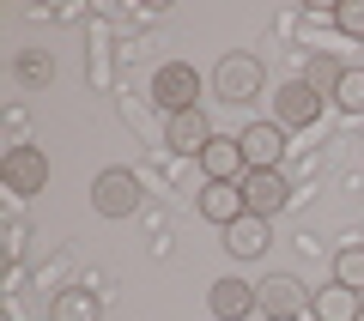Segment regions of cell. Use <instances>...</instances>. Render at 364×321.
<instances>
[{
  "mask_svg": "<svg viewBox=\"0 0 364 321\" xmlns=\"http://www.w3.org/2000/svg\"><path fill=\"white\" fill-rule=\"evenodd\" d=\"M0 176H6L13 194H43V188H49V158H43L37 146H13L6 164H0Z\"/></svg>",
  "mask_w": 364,
  "mask_h": 321,
  "instance_id": "obj_5",
  "label": "cell"
},
{
  "mask_svg": "<svg viewBox=\"0 0 364 321\" xmlns=\"http://www.w3.org/2000/svg\"><path fill=\"white\" fill-rule=\"evenodd\" d=\"M249 206H243V182H207L200 188V219H213L225 231V224H237Z\"/></svg>",
  "mask_w": 364,
  "mask_h": 321,
  "instance_id": "obj_10",
  "label": "cell"
},
{
  "mask_svg": "<svg viewBox=\"0 0 364 321\" xmlns=\"http://www.w3.org/2000/svg\"><path fill=\"white\" fill-rule=\"evenodd\" d=\"M291 321H298V315H291Z\"/></svg>",
  "mask_w": 364,
  "mask_h": 321,
  "instance_id": "obj_21",
  "label": "cell"
},
{
  "mask_svg": "<svg viewBox=\"0 0 364 321\" xmlns=\"http://www.w3.org/2000/svg\"><path fill=\"white\" fill-rule=\"evenodd\" d=\"M322 103H328V97H316L304 79H286V85L273 91V121H279L286 134H291V128H310V121L322 116Z\"/></svg>",
  "mask_w": 364,
  "mask_h": 321,
  "instance_id": "obj_3",
  "label": "cell"
},
{
  "mask_svg": "<svg viewBox=\"0 0 364 321\" xmlns=\"http://www.w3.org/2000/svg\"><path fill=\"white\" fill-rule=\"evenodd\" d=\"M334 31L364 43V0H340V6H334Z\"/></svg>",
  "mask_w": 364,
  "mask_h": 321,
  "instance_id": "obj_18",
  "label": "cell"
},
{
  "mask_svg": "<svg viewBox=\"0 0 364 321\" xmlns=\"http://www.w3.org/2000/svg\"><path fill=\"white\" fill-rule=\"evenodd\" d=\"M200 170H207V182H243L249 164H243V140H213L207 152H200Z\"/></svg>",
  "mask_w": 364,
  "mask_h": 321,
  "instance_id": "obj_12",
  "label": "cell"
},
{
  "mask_svg": "<svg viewBox=\"0 0 364 321\" xmlns=\"http://www.w3.org/2000/svg\"><path fill=\"white\" fill-rule=\"evenodd\" d=\"M55 321H97V291L73 285V291L55 297Z\"/></svg>",
  "mask_w": 364,
  "mask_h": 321,
  "instance_id": "obj_16",
  "label": "cell"
},
{
  "mask_svg": "<svg viewBox=\"0 0 364 321\" xmlns=\"http://www.w3.org/2000/svg\"><path fill=\"white\" fill-rule=\"evenodd\" d=\"M358 321H364V315H358Z\"/></svg>",
  "mask_w": 364,
  "mask_h": 321,
  "instance_id": "obj_22",
  "label": "cell"
},
{
  "mask_svg": "<svg viewBox=\"0 0 364 321\" xmlns=\"http://www.w3.org/2000/svg\"><path fill=\"white\" fill-rule=\"evenodd\" d=\"M152 103L164 109V116H188V109H200V73L188 61H164L152 73Z\"/></svg>",
  "mask_w": 364,
  "mask_h": 321,
  "instance_id": "obj_1",
  "label": "cell"
},
{
  "mask_svg": "<svg viewBox=\"0 0 364 321\" xmlns=\"http://www.w3.org/2000/svg\"><path fill=\"white\" fill-rule=\"evenodd\" d=\"M213 140H219V134H213V121L200 116V109H188V116H170V121H164V146H170V152H182V158H200Z\"/></svg>",
  "mask_w": 364,
  "mask_h": 321,
  "instance_id": "obj_8",
  "label": "cell"
},
{
  "mask_svg": "<svg viewBox=\"0 0 364 321\" xmlns=\"http://www.w3.org/2000/svg\"><path fill=\"white\" fill-rule=\"evenodd\" d=\"M207 309H213V315H219V321H243V315H255V285H243V279H219V285H213V291H207Z\"/></svg>",
  "mask_w": 364,
  "mask_h": 321,
  "instance_id": "obj_11",
  "label": "cell"
},
{
  "mask_svg": "<svg viewBox=\"0 0 364 321\" xmlns=\"http://www.w3.org/2000/svg\"><path fill=\"white\" fill-rule=\"evenodd\" d=\"M255 303H261V315H267V321H291L304 309V285L291 279V273H273V279L255 285Z\"/></svg>",
  "mask_w": 364,
  "mask_h": 321,
  "instance_id": "obj_9",
  "label": "cell"
},
{
  "mask_svg": "<svg viewBox=\"0 0 364 321\" xmlns=\"http://www.w3.org/2000/svg\"><path fill=\"white\" fill-rule=\"evenodd\" d=\"M286 200H291V182L279 176V170H249L243 176V206L255 212V219H273Z\"/></svg>",
  "mask_w": 364,
  "mask_h": 321,
  "instance_id": "obj_6",
  "label": "cell"
},
{
  "mask_svg": "<svg viewBox=\"0 0 364 321\" xmlns=\"http://www.w3.org/2000/svg\"><path fill=\"white\" fill-rule=\"evenodd\" d=\"M340 79H346V67H340V55H310V67H304V85L316 91V97H334Z\"/></svg>",
  "mask_w": 364,
  "mask_h": 321,
  "instance_id": "obj_15",
  "label": "cell"
},
{
  "mask_svg": "<svg viewBox=\"0 0 364 321\" xmlns=\"http://www.w3.org/2000/svg\"><path fill=\"white\" fill-rule=\"evenodd\" d=\"M237 140H243V164L249 170H279V158H286V128H279V121H255V128H243Z\"/></svg>",
  "mask_w": 364,
  "mask_h": 321,
  "instance_id": "obj_7",
  "label": "cell"
},
{
  "mask_svg": "<svg viewBox=\"0 0 364 321\" xmlns=\"http://www.w3.org/2000/svg\"><path fill=\"white\" fill-rule=\"evenodd\" d=\"M18 73H25L31 85H43V79H49V61H43V55H25V61H18Z\"/></svg>",
  "mask_w": 364,
  "mask_h": 321,
  "instance_id": "obj_20",
  "label": "cell"
},
{
  "mask_svg": "<svg viewBox=\"0 0 364 321\" xmlns=\"http://www.w3.org/2000/svg\"><path fill=\"white\" fill-rule=\"evenodd\" d=\"M334 285L364 291V243H352V249H340V255H334Z\"/></svg>",
  "mask_w": 364,
  "mask_h": 321,
  "instance_id": "obj_17",
  "label": "cell"
},
{
  "mask_svg": "<svg viewBox=\"0 0 364 321\" xmlns=\"http://www.w3.org/2000/svg\"><path fill=\"white\" fill-rule=\"evenodd\" d=\"M334 103H340V109H364V67H346V79H340Z\"/></svg>",
  "mask_w": 364,
  "mask_h": 321,
  "instance_id": "obj_19",
  "label": "cell"
},
{
  "mask_svg": "<svg viewBox=\"0 0 364 321\" xmlns=\"http://www.w3.org/2000/svg\"><path fill=\"white\" fill-rule=\"evenodd\" d=\"M91 206H97L104 219H128L134 206H140V176H134V170H97Z\"/></svg>",
  "mask_w": 364,
  "mask_h": 321,
  "instance_id": "obj_2",
  "label": "cell"
},
{
  "mask_svg": "<svg viewBox=\"0 0 364 321\" xmlns=\"http://www.w3.org/2000/svg\"><path fill=\"white\" fill-rule=\"evenodd\" d=\"M316 315H322V321H358L364 315V291L328 285V291H316Z\"/></svg>",
  "mask_w": 364,
  "mask_h": 321,
  "instance_id": "obj_14",
  "label": "cell"
},
{
  "mask_svg": "<svg viewBox=\"0 0 364 321\" xmlns=\"http://www.w3.org/2000/svg\"><path fill=\"white\" fill-rule=\"evenodd\" d=\"M225 249H231L237 261H255L261 249H267V219H255V212H243L237 224H225Z\"/></svg>",
  "mask_w": 364,
  "mask_h": 321,
  "instance_id": "obj_13",
  "label": "cell"
},
{
  "mask_svg": "<svg viewBox=\"0 0 364 321\" xmlns=\"http://www.w3.org/2000/svg\"><path fill=\"white\" fill-rule=\"evenodd\" d=\"M261 61L255 55H225L219 61V73H213V85H219V97L225 103H249V97H261Z\"/></svg>",
  "mask_w": 364,
  "mask_h": 321,
  "instance_id": "obj_4",
  "label": "cell"
}]
</instances>
